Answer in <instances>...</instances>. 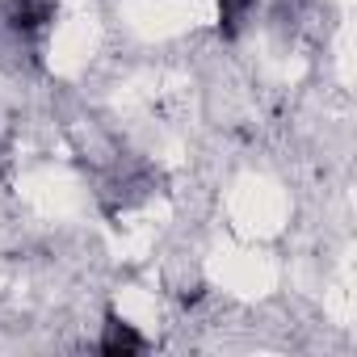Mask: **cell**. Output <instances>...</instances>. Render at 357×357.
Returning <instances> with one entry per match:
<instances>
[{
	"label": "cell",
	"instance_id": "6da1fadb",
	"mask_svg": "<svg viewBox=\"0 0 357 357\" xmlns=\"http://www.w3.org/2000/svg\"><path fill=\"white\" fill-rule=\"evenodd\" d=\"M51 17H55V5H51V0H9V5H5V22H9V30H17V34H34V30H43Z\"/></svg>",
	"mask_w": 357,
	"mask_h": 357
},
{
	"label": "cell",
	"instance_id": "7a4b0ae2",
	"mask_svg": "<svg viewBox=\"0 0 357 357\" xmlns=\"http://www.w3.org/2000/svg\"><path fill=\"white\" fill-rule=\"evenodd\" d=\"M143 336L130 328V324H122V319H114L109 315V324H105V332H101V353H109V357H126V353H143Z\"/></svg>",
	"mask_w": 357,
	"mask_h": 357
},
{
	"label": "cell",
	"instance_id": "3957f363",
	"mask_svg": "<svg viewBox=\"0 0 357 357\" xmlns=\"http://www.w3.org/2000/svg\"><path fill=\"white\" fill-rule=\"evenodd\" d=\"M257 5V0H219V17H223V26H227V34L244 22V13Z\"/></svg>",
	"mask_w": 357,
	"mask_h": 357
}]
</instances>
